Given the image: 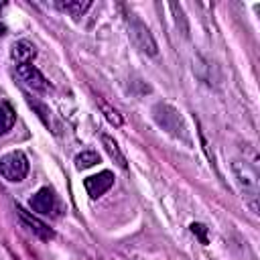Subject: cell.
Instances as JSON below:
<instances>
[{"label": "cell", "mask_w": 260, "mask_h": 260, "mask_svg": "<svg viewBox=\"0 0 260 260\" xmlns=\"http://www.w3.org/2000/svg\"><path fill=\"white\" fill-rule=\"evenodd\" d=\"M16 77H18V81H22L26 87H30L35 91H45L49 87V81L45 79V75L30 63L16 65Z\"/></svg>", "instance_id": "obj_6"}, {"label": "cell", "mask_w": 260, "mask_h": 260, "mask_svg": "<svg viewBox=\"0 0 260 260\" xmlns=\"http://www.w3.org/2000/svg\"><path fill=\"white\" fill-rule=\"evenodd\" d=\"M16 122V114L8 102H0V136L6 134Z\"/></svg>", "instance_id": "obj_12"}, {"label": "cell", "mask_w": 260, "mask_h": 260, "mask_svg": "<svg viewBox=\"0 0 260 260\" xmlns=\"http://www.w3.org/2000/svg\"><path fill=\"white\" fill-rule=\"evenodd\" d=\"M152 118L154 122L165 130L169 132L171 136L179 138V140H185V142H191V136H189V130H187V124L183 120V116L179 114V110L167 102H158L154 108H152Z\"/></svg>", "instance_id": "obj_1"}, {"label": "cell", "mask_w": 260, "mask_h": 260, "mask_svg": "<svg viewBox=\"0 0 260 260\" xmlns=\"http://www.w3.org/2000/svg\"><path fill=\"white\" fill-rule=\"evenodd\" d=\"M102 144H104V148H106V152L110 154V158L120 167V169H128V162H126V156H124V152L120 150V146H118V142L112 138V136H108V134H102Z\"/></svg>", "instance_id": "obj_9"}, {"label": "cell", "mask_w": 260, "mask_h": 260, "mask_svg": "<svg viewBox=\"0 0 260 260\" xmlns=\"http://www.w3.org/2000/svg\"><path fill=\"white\" fill-rule=\"evenodd\" d=\"M55 6L59 10H63V12H67L69 16L79 18L91 6V2L89 0H59V2H55Z\"/></svg>", "instance_id": "obj_10"}, {"label": "cell", "mask_w": 260, "mask_h": 260, "mask_svg": "<svg viewBox=\"0 0 260 260\" xmlns=\"http://www.w3.org/2000/svg\"><path fill=\"white\" fill-rule=\"evenodd\" d=\"M28 205H30L32 211H37V213H41V215H49V217H59L61 211H63L59 197H57L55 191L49 189V187L39 189V191L30 197Z\"/></svg>", "instance_id": "obj_4"}, {"label": "cell", "mask_w": 260, "mask_h": 260, "mask_svg": "<svg viewBox=\"0 0 260 260\" xmlns=\"http://www.w3.org/2000/svg\"><path fill=\"white\" fill-rule=\"evenodd\" d=\"M128 35H130L132 43L136 45V49H140L146 55H156L158 47H156V41H154L150 28L134 14H128Z\"/></svg>", "instance_id": "obj_2"}, {"label": "cell", "mask_w": 260, "mask_h": 260, "mask_svg": "<svg viewBox=\"0 0 260 260\" xmlns=\"http://www.w3.org/2000/svg\"><path fill=\"white\" fill-rule=\"evenodd\" d=\"M95 162H100V154L98 152H93V150H83V152H79L77 156H75V167L81 171V169H89V167H93Z\"/></svg>", "instance_id": "obj_13"}, {"label": "cell", "mask_w": 260, "mask_h": 260, "mask_svg": "<svg viewBox=\"0 0 260 260\" xmlns=\"http://www.w3.org/2000/svg\"><path fill=\"white\" fill-rule=\"evenodd\" d=\"M112 185H114V175L110 171H102V173L91 175V177H87L83 181V187H85V191H87V195L91 199L102 197L106 191H110Z\"/></svg>", "instance_id": "obj_7"}, {"label": "cell", "mask_w": 260, "mask_h": 260, "mask_svg": "<svg viewBox=\"0 0 260 260\" xmlns=\"http://www.w3.org/2000/svg\"><path fill=\"white\" fill-rule=\"evenodd\" d=\"M26 173H28V158L24 156V152L12 150L0 158V175L6 181L18 183L26 177Z\"/></svg>", "instance_id": "obj_3"}, {"label": "cell", "mask_w": 260, "mask_h": 260, "mask_svg": "<svg viewBox=\"0 0 260 260\" xmlns=\"http://www.w3.org/2000/svg\"><path fill=\"white\" fill-rule=\"evenodd\" d=\"M234 171H236V177L244 189V195L248 197V203L250 207L256 211V197H258V181H256V173L246 167V165H240V162H234Z\"/></svg>", "instance_id": "obj_5"}, {"label": "cell", "mask_w": 260, "mask_h": 260, "mask_svg": "<svg viewBox=\"0 0 260 260\" xmlns=\"http://www.w3.org/2000/svg\"><path fill=\"white\" fill-rule=\"evenodd\" d=\"M16 211H18V217L22 219V223L30 230V232H35L41 240H51L53 236H55V232L51 230V228H47L43 221H39L35 215H30V213H26L22 207H16Z\"/></svg>", "instance_id": "obj_8"}, {"label": "cell", "mask_w": 260, "mask_h": 260, "mask_svg": "<svg viewBox=\"0 0 260 260\" xmlns=\"http://www.w3.org/2000/svg\"><path fill=\"white\" fill-rule=\"evenodd\" d=\"M10 55H12V59H14L18 65H22V63H30V59L35 57V47H32L28 41H18V43L12 45Z\"/></svg>", "instance_id": "obj_11"}, {"label": "cell", "mask_w": 260, "mask_h": 260, "mask_svg": "<svg viewBox=\"0 0 260 260\" xmlns=\"http://www.w3.org/2000/svg\"><path fill=\"white\" fill-rule=\"evenodd\" d=\"M100 108H102V112H104V116L108 118V122L110 124H114V126H122V116L118 114V110H114L110 104H106L104 100H100Z\"/></svg>", "instance_id": "obj_14"}, {"label": "cell", "mask_w": 260, "mask_h": 260, "mask_svg": "<svg viewBox=\"0 0 260 260\" xmlns=\"http://www.w3.org/2000/svg\"><path fill=\"white\" fill-rule=\"evenodd\" d=\"M189 228H191V232H193V234L199 238V242H201V244H207V242H209V236H207V228H205L203 223H191Z\"/></svg>", "instance_id": "obj_15"}]
</instances>
